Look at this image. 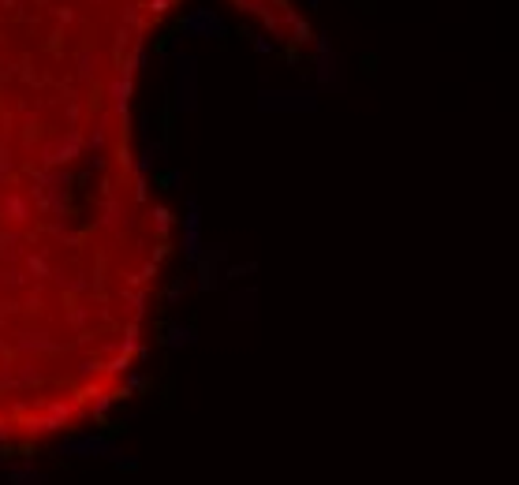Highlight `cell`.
<instances>
[{"label": "cell", "mask_w": 519, "mask_h": 485, "mask_svg": "<svg viewBox=\"0 0 519 485\" xmlns=\"http://www.w3.org/2000/svg\"><path fill=\"white\" fill-rule=\"evenodd\" d=\"M258 109L266 112H314L318 109V94L314 90H266Z\"/></svg>", "instance_id": "6da1fadb"}, {"label": "cell", "mask_w": 519, "mask_h": 485, "mask_svg": "<svg viewBox=\"0 0 519 485\" xmlns=\"http://www.w3.org/2000/svg\"><path fill=\"white\" fill-rule=\"evenodd\" d=\"M176 109L179 112L198 109V60L187 56V52L176 60Z\"/></svg>", "instance_id": "7a4b0ae2"}, {"label": "cell", "mask_w": 519, "mask_h": 485, "mask_svg": "<svg viewBox=\"0 0 519 485\" xmlns=\"http://www.w3.org/2000/svg\"><path fill=\"white\" fill-rule=\"evenodd\" d=\"M344 56L329 45V34H318V83L326 90H344Z\"/></svg>", "instance_id": "3957f363"}, {"label": "cell", "mask_w": 519, "mask_h": 485, "mask_svg": "<svg viewBox=\"0 0 519 485\" xmlns=\"http://www.w3.org/2000/svg\"><path fill=\"white\" fill-rule=\"evenodd\" d=\"M184 30L194 37H225V19L213 8H191L184 16Z\"/></svg>", "instance_id": "277c9868"}, {"label": "cell", "mask_w": 519, "mask_h": 485, "mask_svg": "<svg viewBox=\"0 0 519 485\" xmlns=\"http://www.w3.org/2000/svg\"><path fill=\"white\" fill-rule=\"evenodd\" d=\"M184 254L191 261L202 258V217H198V202L191 198V209L184 217Z\"/></svg>", "instance_id": "5b68a950"}, {"label": "cell", "mask_w": 519, "mask_h": 485, "mask_svg": "<svg viewBox=\"0 0 519 485\" xmlns=\"http://www.w3.org/2000/svg\"><path fill=\"white\" fill-rule=\"evenodd\" d=\"M165 344L168 347H187V344H194V329L191 325H176V329L165 336Z\"/></svg>", "instance_id": "8992f818"}, {"label": "cell", "mask_w": 519, "mask_h": 485, "mask_svg": "<svg viewBox=\"0 0 519 485\" xmlns=\"http://www.w3.org/2000/svg\"><path fill=\"white\" fill-rule=\"evenodd\" d=\"M232 313H236V318H243V313H254V292H251V295H239V299H236V310H232Z\"/></svg>", "instance_id": "52a82bcc"}, {"label": "cell", "mask_w": 519, "mask_h": 485, "mask_svg": "<svg viewBox=\"0 0 519 485\" xmlns=\"http://www.w3.org/2000/svg\"><path fill=\"white\" fill-rule=\"evenodd\" d=\"M306 4H310V8H321V0H306Z\"/></svg>", "instance_id": "ba28073f"}]
</instances>
